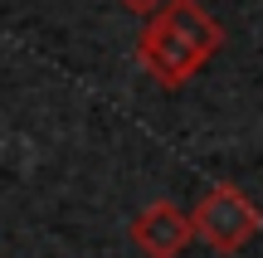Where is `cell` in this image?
<instances>
[{
	"label": "cell",
	"mask_w": 263,
	"mask_h": 258,
	"mask_svg": "<svg viewBox=\"0 0 263 258\" xmlns=\"http://www.w3.org/2000/svg\"><path fill=\"white\" fill-rule=\"evenodd\" d=\"M219 44H224V25L200 0H166L141 25L137 64L161 88H180L219 54Z\"/></svg>",
	"instance_id": "obj_1"
},
{
	"label": "cell",
	"mask_w": 263,
	"mask_h": 258,
	"mask_svg": "<svg viewBox=\"0 0 263 258\" xmlns=\"http://www.w3.org/2000/svg\"><path fill=\"white\" fill-rule=\"evenodd\" d=\"M190 229H195V239H205L210 249L239 253L263 229V214H258V205L249 200L239 185L219 181V185H210V190L200 195V205L190 210Z\"/></svg>",
	"instance_id": "obj_2"
},
{
	"label": "cell",
	"mask_w": 263,
	"mask_h": 258,
	"mask_svg": "<svg viewBox=\"0 0 263 258\" xmlns=\"http://www.w3.org/2000/svg\"><path fill=\"white\" fill-rule=\"evenodd\" d=\"M195 239L190 229V214L180 210L176 200H151L146 210L132 220V244H137L146 258H180Z\"/></svg>",
	"instance_id": "obj_3"
},
{
	"label": "cell",
	"mask_w": 263,
	"mask_h": 258,
	"mask_svg": "<svg viewBox=\"0 0 263 258\" xmlns=\"http://www.w3.org/2000/svg\"><path fill=\"white\" fill-rule=\"evenodd\" d=\"M122 5H127V10H137V15H151V10L166 5V0H122Z\"/></svg>",
	"instance_id": "obj_4"
}]
</instances>
